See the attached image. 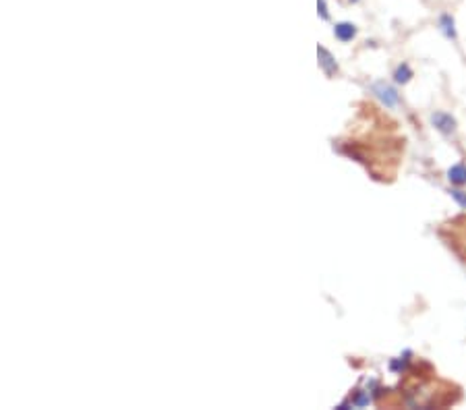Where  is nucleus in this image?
Instances as JSON below:
<instances>
[{"label": "nucleus", "mask_w": 466, "mask_h": 410, "mask_svg": "<svg viewBox=\"0 0 466 410\" xmlns=\"http://www.w3.org/2000/svg\"><path fill=\"white\" fill-rule=\"evenodd\" d=\"M437 25H439L441 34L448 37V39H452V41H456V39H458V32H456V21H454V17H452L450 13H443V15H439V19H437Z\"/></svg>", "instance_id": "obj_3"}, {"label": "nucleus", "mask_w": 466, "mask_h": 410, "mask_svg": "<svg viewBox=\"0 0 466 410\" xmlns=\"http://www.w3.org/2000/svg\"><path fill=\"white\" fill-rule=\"evenodd\" d=\"M431 122H433V127H435L441 135H446V137L454 135V131H456V120H454V116L448 114V112H435V114L431 116Z\"/></svg>", "instance_id": "obj_2"}, {"label": "nucleus", "mask_w": 466, "mask_h": 410, "mask_svg": "<svg viewBox=\"0 0 466 410\" xmlns=\"http://www.w3.org/2000/svg\"><path fill=\"white\" fill-rule=\"evenodd\" d=\"M450 195L454 197V201H456V203H458L460 207H465V210H466V193H465V191H460V188H454V191H452Z\"/></svg>", "instance_id": "obj_8"}, {"label": "nucleus", "mask_w": 466, "mask_h": 410, "mask_svg": "<svg viewBox=\"0 0 466 410\" xmlns=\"http://www.w3.org/2000/svg\"><path fill=\"white\" fill-rule=\"evenodd\" d=\"M410 77H413V71H410V67H408V65H400V67L396 69V73H394L396 83H408V81H410Z\"/></svg>", "instance_id": "obj_7"}, {"label": "nucleus", "mask_w": 466, "mask_h": 410, "mask_svg": "<svg viewBox=\"0 0 466 410\" xmlns=\"http://www.w3.org/2000/svg\"><path fill=\"white\" fill-rule=\"evenodd\" d=\"M317 54H320V65H322V69L325 71V75H334L338 71V65H336L334 56H332L323 46L317 48Z\"/></svg>", "instance_id": "obj_5"}, {"label": "nucleus", "mask_w": 466, "mask_h": 410, "mask_svg": "<svg viewBox=\"0 0 466 410\" xmlns=\"http://www.w3.org/2000/svg\"><path fill=\"white\" fill-rule=\"evenodd\" d=\"M373 94L377 96V100L386 106V108H396L400 104V96L392 85H388L386 81H377L371 85Z\"/></svg>", "instance_id": "obj_1"}, {"label": "nucleus", "mask_w": 466, "mask_h": 410, "mask_svg": "<svg viewBox=\"0 0 466 410\" xmlns=\"http://www.w3.org/2000/svg\"><path fill=\"white\" fill-rule=\"evenodd\" d=\"M448 181L456 186L466 185V164H454L450 170H448Z\"/></svg>", "instance_id": "obj_4"}, {"label": "nucleus", "mask_w": 466, "mask_h": 410, "mask_svg": "<svg viewBox=\"0 0 466 410\" xmlns=\"http://www.w3.org/2000/svg\"><path fill=\"white\" fill-rule=\"evenodd\" d=\"M334 36L338 37L340 41H351L353 37L357 36V27L353 25V23H338L336 27H334Z\"/></svg>", "instance_id": "obj_6"}]
</instances>
